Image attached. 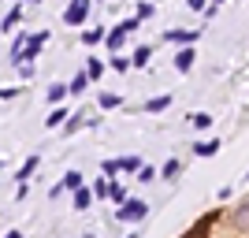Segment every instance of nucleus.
<instances>
[{"instance_id":"obj_19","label":"nucleus","mask_w":249,"mask_h":238,"mask_svg":"<svg viewBox=\"0 0 249 238\" xmlns=\"http://www.w3.org/2000/svg\"><path fill=\"white\" fill-rule=\"evenodd\" d=\"M178 175V160H167L164 164V179H175Z\"/></svg>"},{"instance_id":"obj_12","label":"nucleus","mask_w":249,"mask_h":238,"mask_svg":"<svg viewBox=\"0 0 249 238\" xmlns=\"http://www.w3.org/2000/svg\"><path fill=\"white\" fill-rule=\"evenodd\" d=\"M86 82H89V74L82 71V74H74V82L67 86V90H71V93H82V90H86Z\"/></svg>"},{"instance_id":"obj_20","label":"nucleus","mask_w":249,"mask_h":238,"mask_svg":"<svg viewBox=\"0 0 249 238\" xmlns=\"http://www.w3.org/2000/svg\"><path fill=\"white\" fill-rule=\"evenodd\" d=\"M115 104H119L115 93H101V108H115Z\"/></svg>"},{"instance_id":"obj_4","label":"nucleus","mask_w":249,"mask_h":238,"mask_svg":"<svg viewBox=\"0 0 249 238\" xmlns=\"http://www.w3.org/2000/svg\"><path fill=\"white\" fill-rule=\"evenodd\" d=\"M164 41H178V45H194L197 41V30H167Z\"/></svg>"},{"instance_id":"obj_6","label":"nucleus","mask_w":249,"mask_h":238,"mask_svg":"<svg viewBox=\"0 0 249 238\" xmlns=\"http://www.w3.org/2000/svg\"><path fill=\"white\" fill-rule=\"evenodd\" d=\"M175 67H178V71H190V67H194V49H182V52H178V56H175Z\"/></svg>"},{"instance_id":"obj_16","label":"nucleus","mask_w":249,"mask_h":238,"mask_svg":"<svg viewBox=\"0 0 249 238\" xmlns=\"http://www.w3.org/2000/svg\"><path fill=\"white\" fill-rule=\"evenodd\" d=\"M63 93H71V90H67V86H49V101H52V104L60 101Z\"/></svg>"},{"instance_id":"obj_23","label":"nucleus","mask_w":249,"mask_h":238,"mask_svg":"<svg viewBox=\"0 0 249 238\" xmlns=\"http://www.w3.org/2000/svg\"><path fill=\"white\" fill-rule=\"evenodd\" d=\"M108 197H112V201H126V194H123V186H108Z\"/></svg>"},{"instance_id":"obj_5","label":"nucleus","mask_w":249,"mask_h":238,"mask_svg":"<svg viewBox=\"0 0 249 238\" xmlns=\"http://www.w3.org/2000/svg\"><path fill=\"white\" fill-rule=\"evenodd\" d=\"M231 220H234V227H238V231H249V197L234 208V216H231Z\"/></svg>"},{"instance_id":"obj_3","label":"nucleus","mask_w":249,"mask_h":238,"mask_svg":"<svg viewBox=\"0 0 249 238\" xmlns=\"http://www.w3.org/2000/svg\"><path fill=\"white\" fill-rule=\"evenodd\" d=\"M130 30H138V19H126V22H119V26H115V30L112 34H108V49H119V45H123V37H126V34H130Z\"/></svg>"},{"instance_id":"obj_24","label":"nucleus","mask_w":249,"mask_h":238,"mask_svg":"<svg viewBox=\"0 0 249 238\" xmlns=\"http://www.w3.org/2000/svg\"><path fill=\"white\" fill-rule=\"evenodd\" d=\"M112 67H115V71H126V67H130V60H126V56H115Z\"/></svg>"},{"instance_id":"obj_28","label":"nucleus","mask_w":249,"mask_h":238,"mask_svg":"<svg viewBox=\"0 0 249 238\" xmlns=\"http://www.w3.org/2000/svg\"><path fill=\"white\" fill-rule=\"evenodd\" d=\"M4 238H22V235H19V231H11V235H4Z\"/></svg>"},{"instance_id":"obj_27","label":"nucleus","mask_w":249,"mask_h":238,"mask_svg":"<svg viewBox=\"0 0 249 238\" xmlns=\"http://www.w3.org/2000/svg\"><path fill=\"white\" fill-rule=\"evenodd\" d=\"M186 4H190L194 11H205V0H186Z\"/></svg>"},{"instance_id":"obj_13","label":"nucleus","mask_w":249,"mask_h":238,"mask_svg":"<svg viewBox=\"0 0 249 238\" xmlns=\"http://www.w3.org/2000/svg\"><path fill=\"white\" fill-rule=\"evenodd\" d=\"M149 52H153L149 45H142V49L134 52V67H145V63H149Z\"/></svg>"},{"instance_id":"obj_26","label":"nucleus","mask_w":249,"mask_h":238,"mask_svg":"<svg viewBox=\"0 0 249 238\" xmlns=\"http://www.w3.org/2000/svg\"><path fill=\"white\" fill-rule=\"evenodd\" d=\"M119 171V160H104V175H115Z\"/></svg>"},{"instance_id":"obj_25","label":"nucleus","mask_w":249,"mask_h":238,"mask_svg":"<svg viewBox=\"0 0 249 238\" xmlns=\"http://www.w3.org/2000/svg\"><path fill=\"white\" fill-rule=\"evenodd\" d=\"M86 74H89V78H97V74H101V60H89V67H86Z\"/></svg>"},{"instance_id":"obj_22","label":"nucleus","mask_w":249,"mask_h":238,"mask_svg":"<svg viewBox=\"0 0 249 238\" xmlns=\"http://www.w3.org/2000/svg\"><path fill=\"white\" fill-rule=\"evenodd\" d=\"M34 167H37V156H30V160H26V164H22V171H19V179H26L34 171Z\"/></svg>"},{"instance_id":"obj_21","label":"nucleus","mask_w":249,"mask_h":238,"mask_svg":"<svg viewBox=\"0 0 249 238\" xmlns=\"http://www.w3.org/2000/svg\"><path fill=\"white\" fill-rule=\"evenodd\" d=\"M153 179H156L153 167H142V171H138V183H153Z\"/></svg>"},{"instance_id":"obj_1","label":"nucleus","mask_w":249,"mask_h":238,"mask_svg":"<svg viewBox=\"0 0 249 238\" xmlns=\"http://www.w3.org/2000/svg\"><path fill=\"white\" fill-rule=\"evenodd\" d=\"M149 216V205L145 201H123V208H119V220L123 223H138V220Z\"/></svg>"},{"instance_id":"obj_2","label":"nucleus","mask_w":249,"mask_h":238,"mask_svg":"<svg viewBox=\"0 0 249 238\" xmlns=\"http://www.w3.org/2000/svg\"><path fill=\"white\" fill-rule=\"evenodd\" d=\"M86 11H89V0H71V8L63 11V22H67V26H78V22L86 19Z\"/></svg>"},{"instance_id":"obj_7","label":"nucleus","mask_w":249,"mask_h":238,"mask_svg":"<svg viewBox=\"0 0 249 238\" xmlns=\"http://www.w3.org/2000/svg\"><path fill=\"white\" fill-rule=\"evenodd\" d=\"M167 104H171V97H167V93H164V97H153V101L145 104V112H164Z\"/></svg>"},{"instance_id":"obj_17","label":"nucleus","mask_w":249,"mask_h":238,"mask_svg":"<svg viewBox=\"0 0 249 238\" xmlns=\"http://www.w3.org/2000/svg\"><path fill=\"white\" fill-rule=\"evenodd\" d=\"M63 119H67V112H63V108H56V112H52L49 119H45V123H49V127H60Z\"/></svg>"},{"instance_id":"obj_11","label":"nucleus","mask_w":249,"mask_h":238,"mask_svg":"<svg viewBox=\"0 0 249 238\" xmlns=\"http://www.w3.org/2000/svg\"><path fill=\"white\" fill-rule=\"evenodd\" d=\"M190 119H194L197 130H208V127H212V115H208V112H197V115H190Z\"/></svg>"},{"instance_id":"obj_15","label":"nucleus","mask_w":249,"mask_h":238,"mask_svg":"<svg viewBox=\"0 0 249 238\" xmlns=\"http://www.w3.org/2000/svg\"><path fill=\"white\" fill-rule=\"evenodd\" d=\"M86 205H89V190L78 186V190H74V208H86Z\"/></svg>"},{"instance_id":"obj_29","label":"nucleus","mask_w":249,"mask_h":238,"mask_svg":"<svg viewBox=\"0 0 249 238\" xmlns=\"http://www.w3.org/2000/svg\"><path fill=\"white\" fill-rule=\"evenodd\" d=\"M219 4H223V0H219Z\"/></svg>"},{"instance_id":"obj_8","label":"nucleus","mask_w":249,"mask_h":238,"mask_svg":"<svg viewBox=\"0 0 249 238\" xmlns=\"http://www.w3.org/2000/svg\"><path fill=\"white\" fill-rule=\"evenodd\" d=\"M216 149H219V142H197V145H194V153H197V156H212Z\"/></svg>"},{"instance_id":"obj_9","label":"nucleus","mask_w":249,"mask_h":238,"mask_svg":"<svg viewBox=\"0 0 249 238\" xmlns=\"http://www.w3.org/2000/svg\"><path fill=\"white\" fill-rule=\"evenodd\" d=\"M119 171H142V160H138V156H123V160H119Z\"/></svg>"},{"instance_id":"obj_18","label":"nucleus","mask_w":249,"mask_h":238,"mask_svg":"<svg viewBox=\"0 0 249 238\" xmlns=\"http://www.w3.org/2000/svg\"><path fill=\"white\" fill-rule=\"evenodd\" d=\"M101 37H104L101 30H86V34H82V41H86V45H97V41H101Z\"/></svg>"},{"instance_id":"obj_14","label":"nucleus","mask_w":249,"mask_h":238,"mask_svg":"<svg viewBox=\"0 0 249 238\" xmlns=\"http://www.w3.org/2000/svg\"><path fill=\"white\" fill-rule=\"evenodd\" d=\"M19 15H22L19 8H15V11H8V15H4V22H0V26H4V30H15V22H19Z\"/></svg>"},{"instance_id":"obj_10","label":"nucleus","mask_w":249,"mask_h":238,"mask_svg":"<svg viewBox=\"0 0 249 238\" xmlns=\"http://www.w3.org/2000/svg\"><path fill=\"white\" fill-rule=\"evenodd\" d=\"M82 186V175H78V171H67V175H63V190H78Z\"/></svg>"}]
</instances>
